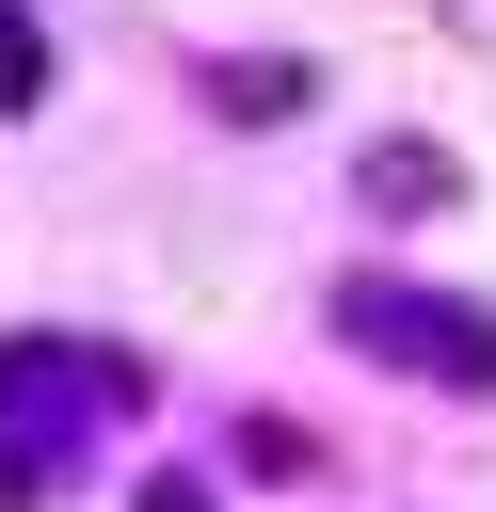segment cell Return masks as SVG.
<instances>
[{
	"label": "cell",
	"instance_id": "5b68a950",
	"mask_svg": "<svg viewBox=\"0 0 496 512\" xmlns=\"http://www.w3.org/2000/svg\"><path fill=\"white\" fill-rule=\"evenodd\" d=\"M144 512H208V496H192V480H144Z\"/></svg>",
	"mask_w": 496,
	"mask_h": 512
},
{
	"label": "cell",
	"instance_id": "7a4b0ae2",
	"mask_svg": "<svg viewBox=\"0 0 496 512\" xmlns=\"http://www.w3.org/2000/svg\"><path fill=\"white\" fill-rule=\"evenodd\" d=\"M368 208H448V160L432 144H368Z\"/></svg>",
	"mask_w": 496,
	"mask_h": 512
},
{
	"label": "cell",
	"instance_id": "3957f363",
	"mask_svg": "<svg viewBox=\"0 0 496 512\" xmlns=\"http://www.w3.org/2000/svg\"><path fill=\"white\" fill-rule=\"evenodd\" d=\"M48 96V32H32V0H0V112H32Z\"/></svg>",
	"mask_w": 496,
	"mask_h": 512
},
{
	"label": "cell",
	"instance_id": "277c9868",
	"mask_svg": "<svg viewBox=\"0 0 496 512\" xmlns=\"http://www.w3.org/2000/svg\"><path fill=\"white\" fill-rule=\"evenodd\" d=\"M208 96H224V112H304V64H224Z\"/></svg>",
	"mask_w": 496,
	"mask_h": 512
},
{
	"label": "cell",
	"instance_id": "6da1fadb",
	"mask_svg": "<svg viewBox=\"0 0 496 512\" xmlns=\"http://www.w3.org/2000/svg\"><path fill=\"white\" fill-rule=\"evenodd\" d=\"M336 336H352V352H384V368H416V384H448V400H496V320H480V304H448V288L352 272V288H336Z\"/></svg>",
	"mask_w": 496,
	"mask_h": 512
}]
</instances>
